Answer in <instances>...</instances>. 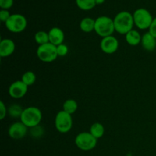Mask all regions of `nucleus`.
<instances>
[{
  "label": "nucleus",
  "mask_w": 156,
  "mask_h": 156,
  "mask_svg": "<svg viewBox=\"0 0 156 156\" xmlns=\"http://www.w3.org/2000/svg\"><path fill=\"white\" fill-rule=\"evenodd\" d=\"M114 23L115 31L120 34L124 35L132 30L135 25L133 14L126 11L117 13L114 18Z\"/></svg>",
  "instance_id": "f257e3e1"
},
{
  "label": "nucleus",
  "mask_w": 156,
  "mask_h": 156,
  "mask_svg": "<svg viewBox=\"0 0 156 156\" xmlns=\"http://www.w3.org/2000/svg\"><path fill=\"white\" fill-rule=\"evenodd\" d=\"M43 115L41 110L37 107H28L23 110L20 120L27 128H34L39 126Z\"/></svg>",
  "instance_id": "f03ea898"
},
{
  "label": "nucleus",
  "mask_w": 156,
  "mask_h": 156,
  "mask_svg": "<svg viewBox=\"0 0 156 156\" xmlns=\"http://www.w3.org/2000/svg\"><path fill=\"white\" fill-rule=\"evenodd\" d=\"M94 31L101 38L112 36L115 31L114 19L108 16H100L95 19Z\"/></svg>",
  "instance_id": "7ed1b4c3"
},
{
  "label": "nucleus",
  "mask_w": 156,
  "mask_h": 156,
  "mask_svg": "<svg viewBox=\"0 0 156 156\" xmlns=\"http://www.w3.org/2000/svg\"><path fill=\"white\" fill-rule=\"evenodd\" d=\"M134 24L140 30L149 29L154 18L149 10L144 8L136 9L133 14Z\"/></svg>",
  "instance_id": "20e7f679"
},
{
  "label": "nucleus",
  "mask_w": 156,
  "mask_h": 156,
  "mask_svg": "<svg viewBox=\"0 0 156 156\" xmlns=\"http://www.w3.org/2000/svg\"><path fill=\"white\" fill-rule=\"evenodd\" d=\"M75 143L78 149L88 152L94 149L98 143V140L94 138L90 132H82L75 138Z\"/></svg>",
  "instance_id": "39448f33"
},
{
  "label": "nucleus",
  "mask_w": 156,
  "mask_h": 156,
  "mask_svg": "<svg viewBox=\"0 0 156 156\" xmlns=\"http://www.w3.org/2000/svg\"><path fill=\"white\" fill-rule=\"evenodd\" d=\"M9 31L14 34H19L24 31L27 25V21L25 17L21 14H13L5 23Z\"/></svg>",
  "instance_id": "423d86ee"
},
{
  "label": "nucleus",
  "mask_w": 156,
  "mask_h": 156,
  "mask_svg": "<svg viewBox=\"0 0 156 156\" xmlns=\"http://www.w3.org/2000/svg\"><path fill=\"white\" fill-rule=\"evenodd\" d=\"M55 127L60 133H67L72 129L73 125V117L64 111H60L55 117Z\"/></svg>",
  "instance_id": "0eeeda50"
},
{
  "label": "nucleus",
  "mask_w": 156,
  "mask_h": 156,
  "mask_svg": "<svg viewBox=\"0 0 156 156\" xmlns=\"http://www.w3.org/2000/svg\"><path fill=\"white\" fill-rule=\"evenodd\" d=\"M37 56L43 62H52L58 57L56 47L53 44H48L38 46L37 49Z\"/></svg>",
  "instance_id": "6e6552de"
},
{
  "label": "nucleus",
  "mask_w": 156,
  "mask_h": 156,
  "mask_svg": "<svg viewBox=\"0 0 156 156\" xmlns=\"http://www.w3.org/2000/svg\"><path fill=\"white\" fill-rule=\"evenodd\" d=\"M28 90V86L21 80L12 82L9 88V94L11 98L15 99H21L26 95Z\"/></svg>",
  "instance_id": "1a4fd4ad"
},
{
  "label": "nucleus",
  "mask_w": 156,
  "mask_h": 156,
  "mask_svg": "<svg viewBox=\"0 0 156 156\" xmlns=\"http://www.w3.org/2000/svg\"><path fill=\"white\" fill-rule=\"evenodd\" d=\"M100 48L106 54H113L119 48L118 40L113 35L102 38L100 43Z\"/></svg>",
  "instance_id": "9d476101"
},
{
  "label": "nucleus",
  "mask_w": 156,
  "mask_h": 156,
  "mask_svg": "<svg viewBox=\"0 0 156 156\" xmlns=\"http://www.w3.org/2000/svg\"><path fill=\"white\" fill-rule=\"evenodd\" d=\"M27 127L21 121L12 123L9 128L8 133L12 139L15 140H21L26 136Z\"/></svg>",
  "instance_id": "9b49d317"
},
{
  "label": "nucleus",
  "mask_w": 156,
  "mask_h": 156,
  "mask_svg": "<svg viewBox=\"0 0 156 156\" xmlns=\"http://www.w3.org/2000/svg\"><path fill=\"white\" fill-rule=\"evenodd\" d=\"M15 50V44L13 40L4 38L0 41V56L2 58L12 56Z\"/></svg>",
  "instance_id": "f8f14e48"
},
{
  "label": "nucleus",
  "mask_w": 156,
  "mask_h": 156,
  "mask_svg": "<svg viewBox=\"0 0 156 156\" xmlns=\"http://www.w3.org/2000/svg\"><path fill=\"white\" fill-rule=\"evenodd\" d=\"M49 39L50 44L56 47L63 44L65 40V34L63 30L58 27H53L49 30Z\"/></svg>",
  "instance_id": "ddd939ff"
},
{
  "label": "nucleus",
  "mask_w": 156,
  "mask_h": 156,
  "mask_svg": "<svg viewBox=\"0 0 156 156\" xmlns=\"http://www.w3.org/2000/svg\"><path fill=\"white\" fill-rule=\"evenodd\" d=\"M141 45L146 51H153L156 48V38L149 31L142 35Z\"/></svg>",
  "instance_id": "4468645a"
},
{
  "label": "nucleus",
  "mask_w": 156,
  "mask_h": 156,
  "mask_svg": "<svg viewBox=\"0 0 156 156\" xmlns=\"http://www.w3.org/2000/svg\"><path fill=\"white\" fill-rule=\"evenodd\" d=\"M125 40H126V42L129 45L135 47V46H137L141 44L142 35L140 34V33L138 30L133 29L132 30L128 32L125 35Z\"/></svg>",
  "instance_id": "2eb2a0df"
},
{
  "label": "nucleus",
  "mask_w": 156,
  "mask_h": 156,
  "mask_svg": "<svg viewBox=\"0 0 156 156\" xmlns=\"http://www.w3.org/2000/svg\"><path fill=\"white\" fill-rule=\"evenodd\" d=\"M94 27H95V20L89 17L84 18L83 19L81 20L79 24L81 30L85 33H91L94 31Z\"/></svg>",
  "instance_id": "dca6fc26"
},
{
  "label": "nucleus",
  "mask_w": 156,
  "mask_h": 156,
  "mask_svg": "<svg viewBox=\"0 0 156 156\" xmlns=\"http://www.w3.org/2000/svg\"><path fill=\"white\" fill-rule=\"evenodd\" d=\"M105 126L101 123H94L91 126L89 132L97 140L101 138L105 134Z\"/></svg>",
  "instance_id": "f3484780"
},
{
  "label": "nucleus",
  "mask_w": 156,
  "mask_h": 156,
  "mask_svg": "<svg viewBox=\"0 0 156 156\" xmlns=\"http://www.w3.org/2000/svg\"><path fill=\"white\" fill-rule=\"evenodd\" d=\"M78 109V103L74 99H67L62 105V111L73 115Z\"/></svg>",
  "instance_id": "a211bd4d"
},
{
  "label": "nucleus",
  "mask_w": 156,
  "mask_h": 156,
  "mask_svg": "<svg viewBox=\"0 0 156 156\" xmlns=\"http://www.w3.org/2000/svg\"><path fill=\"white\" fill-rule=\"evenodd\" d=\"M77 7L83 11H89L94 9L96 5L94 0H76Z\"/></svg>",
  "instance_id": "6ab92c4d"
},
{
  "label": "nucleus",
  "mask_w": 156,
  "mask_h": 156,
  "mask_svg": "<svg viewBox=\"0 0 156 156\" xmlns=\"http://www.w3.org/2000/svg\"><path fill=\"white\" fill-rule=\"evenodd\" d=\"M34 41L39 46L50 43L48 32L44 31V30L37 31L34 34Z\"/></svg>",
  "instance_id": "aec40b11"
},
{
  "label": "nucleus",
  "mask_w": 156,
  "mask_h": 156,
  "mask_svg": "<svg viewBox=\"0 0 156 156\" xmlns=\"http://www.w3.org/2000/svg\"><path fill=\"white\" fill-rule=\"evenodd\" d=\"M21 81L27 86H31L35 83L37 80V76L35 73L32 71H27L21 76Z\"/></svg>",
  "instance_id": "412c9836"
},
{
  "label": "nucleus",
  "mask_w": 156,
  "mask_h": 156,
  "mask_svg": "<svg viewBox=\"0 0 156 156\" xmlns=\"http://www.w3.org/2000/svg\"><path fill=\"white\" fill-rule=\"evenodd\" d=\"M23 108H21L20 105H12L9 107V114H10L11 117H21V114H22V111H23Z\"/></svg>",
  "instance_id": "4be33fe9"
},
{
  "label": "nucleus",
  "mask_w": 156,
  "mask_h": 156,
  "mask_svg": "<svg viewBox=\"0 0 156 156\" xmlns=\"http://www.w3.org/2000/svg\"><path fill=\"white\" fill-rule=\"evenodd\" d=\"M56 51L58 56H65L68 54L69 48L65 44H62L59 46H56Z\"/></svg>",
  "instance_id": "5701e85b"
},
{
  "label": "nucleus",
  "mask_w": 156,
  "mask_h": 156,
  "mask_svg": "<svg viewBox=\"0 0 156 156\" xmlns=\"http://www.w3.org/2000/svg\"><path fill=\"white\" fill-rule=\"evenodd\" d=\"M14 0H0V8L1 9L9 10L13 6Z\"/></svg>",
  "instance_id": "b1692460"
},
{
  "label": "nucleus",
  "mask_w": 156,
  "mask_h": 156,
  "mask_svg": "<svg viewBox=\"0 0 156 156\" xmlns=\"http://www.w3.org/2000/svg\"><path fill=\"white\" fill-rule=\"evenodd\" d=\"M11 15H12L9 12V10L1 9V11H0V20H1L2 22L5 23L9 20V18H10Z\"/></svg>",
  "instance_id": "393cba45"
},
{
  "label": "nucleus",
  "mask_w": 156,
  "mask_h": 156,
  "mask_svg": "<svg viewBox=\"0 0 156 156\" xmlns=\"http://www.w3.org/2000/svg\"><path fill=\"white\" fill-rule=\"evenodd\" d=\"M7 112L8 110L5 105V103L2 101H0V120H4L5 117H6Z\"/></svg>",
  "instance_id": "a878e982"
},
{
  "label": "nucleus",
  "mask_w": 156,
  "mask_h": 156,
  "mask_svg": "<svg viewBox=\"0 0 156 156\" xmlns=\"http://www.w3.org/2000/svg\"><path fill=\"white\" fill-rule=\"evenodd\" d=\"M149 31L156 38V17L154 18L153 21H152V24L149 29Z\"/></svg>",
  "instance_id": "bb28decb"
},
{
  "label": "nucleus",
  "mask_w": 156,
  "mask_h": 156,
  "mask_svg": "<svg viewBox=\"0 0 156 156\" xmlns=\"http://www.w3.org/2000/svg\"><path fill=\"white\" fill-rule=\"evenodd\" d=\"M94 1H95L96 5H101L105 2V0H94Z\"/></svg>",
  "instance_id": "cd10ccee"
},
{
  "label": "nucleus",
  "mask_w": 156,
  "mask_h": 156,
  "mask_svg": "<svg viewBox=\"0 0 156 156\" xmlns=\"http://www.w3.org/2000/svg\"><path fill=\"white\" fill-rule=\"evenodd\" d=\"M155 72H156V69H155Z\"/></svg>",
  "instance_id": "c85d7f7f"
}]
</instances>
